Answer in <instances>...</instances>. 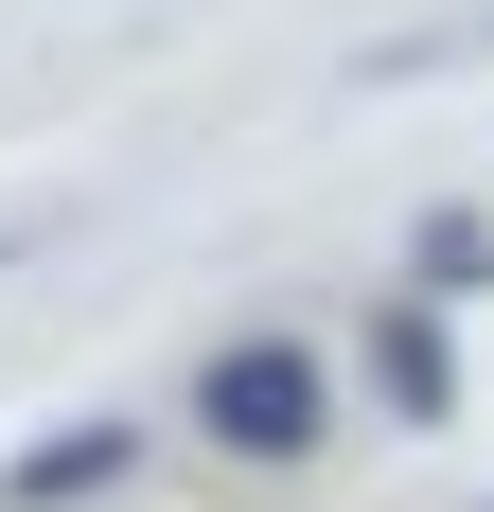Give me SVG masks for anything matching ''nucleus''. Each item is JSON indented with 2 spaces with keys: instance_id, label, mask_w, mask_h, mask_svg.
Returning <instances> with one entry per match:
<instances>
[{
  "instance_id": "2",
  "label": "nucleus",
  "mask_w": 494,
  "mask_h": 512,
  "mask_svg": "<svg viewBox=\"0 0 494 512\" xmlns=\"http://www.w3.org/2000/svg\"><path fill=\"white\" fill-rule=\"evenodd\" d=\"M142 477V424L106 407V424H36L18 460H0V512H89V495H124Z\"/></svg>"
},
{
  "instance_id": "1",
  "label": "nucleus",
  "mask_w": 494,
  "mask_h": 512,
  "mask_svg": "<svg viewBox=\"0 0 494 512\" xmlns=\"http://www.w3.org/2000/svg\"><path fill=\"white\" fill-rule=\"evenodd\" d=\"M195 424L230 442V460L300 477V460H318V424H336V389H318V354H300V336H212V371H195Z\"/></svg>"
},
{
  "instance_id": "3",
  "label": "nucleus",
  "mask_w": 494,
  "mask_h": 512,
  "mask_svg": "<svg viewBox=\"0 0 494 512\" xmlns=\"http://www.w3.org/2000/svg\"><path fill=\"white\" fill-rule=\"evenodd\" d=\"M371 407H389V424H459V336H442V301H389V318H371Z\"/></svg>"
}]
</instances>
